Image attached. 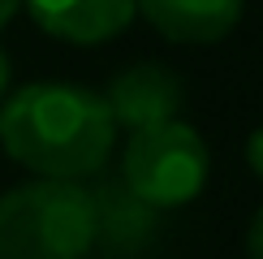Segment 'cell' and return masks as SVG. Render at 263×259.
<instances>
[{"instance_id":"cell-1","label":"cell","mask_w":263,"mask_h":259,"mask_svg":"<svg viewBox=\"0 0 263 259\" xmlns=\"http://www.w3.org/2000/svg\"><path fill=\"white\" fill-rule=\"evenodd\" d=\"M0 147L35 177H95L117 147V121L104 95L78 82H26L0 104Z\"/></svg>"},{"instance_id":"cell-2","label":"cell","mask_w":263,"mask_h":259,"mask_svg":"<svg viewBox=\"0 0 263 259\" xmlns=\"http://www.w3.org/2000/svg\"><path fill=\"white\" fill-rule=\"evenodd\" d=\"M95 242L100 216L82 181L35 177L0 194V259H86Z\"/></svg>"},{"instance_id":"cell-3","label":"cell","mask_w":263,"mask_h":259,"mask_svg":"<svg viewBox=\"0 0 263 259\" xmlns=\"http://www.w3.org/2000/svg\"><path fill=\"white\" fill-rule=\"evenodd\" d=\"M207 173H212V151L203 134L181 117L134 130L121 151V186L151 212L185 208L190 199H199Z\"/></svg>"},{"instance_id":"cell-4","label":"cell","mask_w":263,"mask_h":259,"mask_svg":"<svg viewBox=\"0 0 263 259\" xmlns=\"http://www.w3.org/2000/svg\"><path fill=\"white\" fill-rule=\"evenodd\" d=\"M104 104L112 113L117 130H142V125H156V121H168L177 117L181 108V82L168 65H156V61H138L121 69L104 91Z\"/></svg>"},{"instance_id":"cell-5","label":"cell","mask_w":263,"mask_h":259,"mask_svg":"<svg viewBox=\"0 0 263 259\" xmlns=\"http://www.w3.org/2000/svg\"><path fill=\"white\" fill-rule=\"evenodd\" d=\"M22 5L39 30H48L52 39L78 43V48L117 39L138 17L134 0H22Z\"/></svg>"},{"instance_id":"cell-6","label":"cell","mask_w":263,"mask_h":259,"mask_svg":"<svg viewBox=\"0 0 263 259\" xmlns=\"http://www.w3.org/2000/svg\"><path fill=\"white\" fill-rule=\"evenodd\" d=\"M134 9L173 43H220L242 22L246 0H134Z\"/></svg>"},{"instance_id":"cell-7","label":"cell","mask_w":263,"mask_h":259,"mask_svg":"<svg viewBox=\"0 0 263 259\" xmlns=\"http://www.w3.org/2000/svg\"><path fill=\"white\" fill-rule=\"evenodd\" d=\"M246 164H250V173L263 181V125L250 130V138H246Z\"/></svg>"},{"instance_id":"cell-8","label":"cell","mask_w":263,"mask_h":259,"mask_svg":"<svg viewBox=\"0 0 263 259\" xmlns=\"http://www.w3.org/2000/svg\"><path fill=\"white\" fill-rule=\"evenodd\" d=\"M246 259H263V208L255 212V220L246 229Z\"/></svg>"},{"instance_id":"cell-9","label":"cell","mask_w":263,"mask_h":259,"mask_svg":"<svg viewBox=\"0 0 263 259\" xmlns=\"http://www.w3.org/2000/svg\"><path fill=\"white\" fill-rule=\"evenodd\" d=\"M9 78H13V65H9L5 48H0V100H5V91H9Z\"/></svg>"},{"instance_id":"cell-10","label":"cell","mask_w":263,"mask_h":259,"mask_svg":"<svg viewBox=\"0 0 263 259\" xmlns=\"http://www.w3.org/2000/svg\"><path fill=\"white\" fill-rule=\"evenodd\" d=\"M17 9H22V0H0V26H9Z\"/></svg>"}]
</instances>
